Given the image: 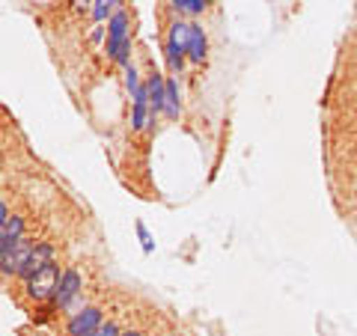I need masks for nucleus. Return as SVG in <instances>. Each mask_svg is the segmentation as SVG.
<instances>
[{
	"instance_id": "16",
	"label": "nucleus",
	"mask_w": 357,
	"mask_h": 336,
	"mask_svg": "<svg viewBox=\"0 0 357 336\" xmlns=\"http://www.w3.org/2000/svg\"><path fill=\"white\" fill-rule=\"evenodd\" d=\"M93 336H119V328L114 321H107V324H102V328H98Z\"/></svg>"
},
{
	"instance_id": "11",
	"label": "nucleus",
	"mask_w": 357,
	"mask_h": 336,
	"mask_svg": "<svg viewBox=\"0 0 357 336\" xmlns=\"http://www.w3.org/2000/svg\"><path fill=\"white\" fill-rule=\"evenodd\" d=\"M126 84H128V93L131 98H137L143 89H146V84H140V77H137V69L134 66H126Z\"/></svg>"
},
{
	"instance_id": "18",
	"label": "nucleus",
	"mask_w": 357,
	"mask_h": 336,
	"mask_svg": "<svg viewBox=\"0 0 357 336\" xmlns=\"http://www.w3.org/2000/svg\"><path fill=\"white\" fill-rule=\"evenodd\" d=\"M119 336H143L140 330H128V333H119Z\"/></svg>"
},
{
	"instance_id": "8",
	"label": "nucleus",
	"mask_w": 357,
	"mask_h": 336,
	"mask_svg": "<svg viewBox=\"0 0 357 336\" xmlns=\"http://www.w3.org/2000/svg\"><path fill=\"white\" fill-rule=\"evenodd\" d=\"M206 51H208V39L199 27H191V39H188V57L194 63H203L206 60Z\"/></svg>"
},
{
	"instance_id": "2",
	"label": "nucleus",
	"mask_w": 357,
	"mask_h": 336,
	"mask_svg": "<svg viewBox=\"0 0 357 336\" xmlns=\"http://www.w3.org/2000/svg\"><path fill=\"white\" fill-rule=\"evenodd\" d=\"M60 277H63V274H60V268L54 265V262L42 265L39 271L27 280L30 298H33V300H48V298H54V292H57V286H60Z\"/></svg>"
},
{
	"instance_id": "17",
	"label": "nucleus",
	"mask_w": 357,
	"mask_h": 336,
	"mask_svg": "<svg viewBox=\"0 0 357 336\" xmlns=\"http://www.w3.org/2000/svg\"><path fill=\"white\" fill-rule=\"evenodd\" d=\"M6 220H9V211H6V203H3V199H0V232H3Z\"/></svg>"
},
{
	"instance_id": "5",
	"label": "nucleus",
	"mask_w": 357,
	"mask_h": 336,
	"mask_svg": "<svg viewBox=\"0 0 357 336\" xmlns=\"http://www.w3.org/2000/svg\"><path fill=\"white\" fill-rule=\"evenodd\" d=\"M77 295H81V274L69 268V271L60 277V286H57V292H54V300H57L60 307H69Z\"/></svg>"
},
{
	"instance_id": "7",
	"label": "nucleus",
	"mask_w": 357,
	"mask_h": 336,
	"mask_svg": "<svg viewBox=\"0 0 357 336\" xmlns=\"http://www.w3.org/2000/svg\"><path fill=\"white\" fill-rule=\"evenodd\" d=\"M146 93H149V107H152V114H161L164 110V93H167V81L155 72L149 81H146Z\"/></svg>"
},
{
	"instance_id": "13",
	"label": "nucleus",
	"mask_w": 357,
	"mask_h": 336,
	"mask_svg": "<svg viewBox=\"0 0 357 336\" xmlns=\"http://www.w3.org/2000/svg\"><path fill=\"white\" fill-rule=\"evenodd\" d=\"M0 235H6V238H24V220H21V217H9Z\"/></svg>"
},
{
	"instance_id": "9",
	"label": "nucleus",
	"mask_w": 357,
	"mask_h": 336,
	"mask_svg": "<svg viewBox=\"0 0 357 336\" xmlns=\"http://www.w3.org/2000/svg\"><path fill=\"white\" fill-rule=\"evenodd\" d=\"M164 114L176 119L178 116V86L173 81H167V93H164Z\"/></svg>"
},
{
	"instance_id": "14",
	"label": "nucleus",
	"mask_w": 357,
	"mask_h": 336,
	"mask_svg": "<svg viewBox=\"0 0 357 336\" xmlns=\"http://www.w3.org/2000/svg\"><path fill=\"white\" fill-rule=\"evenodd\" d=\"M119 3V0H93V18L96 21H105L107 18V13L114 9Z\"/></svg>"
},
{
	"instance_id": "1",
	"label": "nucleus",
	"mask_w": 357,
	"mask_h": 336,
	"mask_svg": "<svg viewBox=\"0 0 357 336\" xmlns=\"http://www.w3.org/2000/svg\"><path fill=\"white\" fill-rule=\"evenodd\" d=\"M128 51H131L128 15H126V9H116V13L110 15V21H107V54H110V60L128 66Z\"/></svg>"
},
{
	"instance_id": "12",
	"label": "nucleus",
	"mask_w": 357,
	"mask_h": 336,
	"mask_svg": "<svg viewBox=\"0 0 357 336\" xmlns=\"http://www.w3.org/2000/svg\"><path fill=\"white\" fill-rule=\"evenodd\" d=\"M170 3L176 9H182V13H188V15H197V13H203V9L208 6V0H170Z\"/></svg>"
},
{
	"instance_id": "10",
	"label": "nucleus",
	"mask_w": 357,
	"mask_h": 336,
	"mask_svg": "<svg viewBox=\"0 0 357 336\" xmlns=\"http://www.w3.org/2000/svg\"><path fill=\"white\" fill-rule=\"evenodd\" d=\"M149 116H155L149 105H134V114H131L134 131H143V128H146V125H149Z\"/></svg>"
},
{
	"instance_id": "15",
	"label": "nucleus",
	"mask_w": 357,
	"mask_h": 336,
	"mask_svg": "<svg viewBox=\"0 0 357 336\" xmlns=\"http://www.w3.org/2000/svg\"><path fill=\"white\" fill-rule=\"evenodd\" d=\"M137 235H140V244H143V250H146V253H152V247H155V244H152V235H149V229L143 227V223H137Z\"/></svg>"
},
{
	"instance_id": "3",
	"label": "nucleus",
	"mask_w": 357,
	"mask_h": 336,
	"mask_svg": "<svg viewBox=\"0 0 357 336\" xmlns=\"http://www.w3.org/2000/svg\"><path fill=\"white\" fill-rule=\"evenodd\" d=\"M102 310L98 307H84L81 312H75L69 321V336H93L98 328H102Z\"/></svg>"
},
{
	"instance_id": "4",
	"label": "nucleus",
	"mask_w": 357,
	"mask_h": 336,
	"mask_svg": "<svg viewBox=\"0 0 357 336\" xmlns=\"http://www.w3.org/2000/svg\"><path fill=\"white\" fill-rule=\"evenodd\" d=\"M30 253H33V244L27 238H21L18 247L0 259V271H3V274H24V268L30 262Z\"/></svg>"
},
{
	"instance_id": "6",
	"label": "nucleus",
	"mask_w": 357,
	"mask_h": 336,
	"mask_svg": "<svg viewBox=\"0 0 357 336\" xmlns=\"http://www.w3.org/2000/svg\"><path fill=\"white\" fill-rule=\"evenodd\" d=\"M48 262H54V247H51V244H36V247H33V253H30V262H27V268H24V274H21V277L30 280L42 265H48Z\"/></svg>"
}]
</instances>
